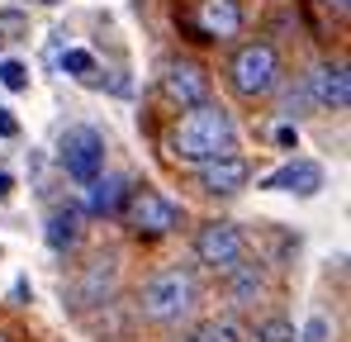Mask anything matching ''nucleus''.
<instances>
[{"mask_svg": "<svg viewBox=\"0 0 351 342\" xmlns=\"http://www.w3.org/2000/svg\"><path fill=\"white\" fill-rule=\"evenodd\" d=\"M237 152V124L233 114L214 100L195 105V110L180 114V124L171 128V157L180 167H204L214 157H228Z\"/></svg>", "mask_w": 351, "mask_h": 342, "instance_id": "f257e3e1", "label": "nucleus"}, {"mask_svg": "<svg viewBox=\"0 0 351 342\" xmlns=\"http://www.w3.org/2000/svg\"><path fill=\"white\" fill-rule=\"evenodd\" d=\"M199 304V281L185 266H162L138 285V314L147 323H180Z\"/></svg>", "mask_w": 351, "mask_h": 342, "instance_id": "f03ea898", "label": "nucleus"}, {"mask_svg": "<svg viewBox=\"0 0 351 342\" xmlns=\"http://www.w3.org/2000/svg\"><path fill=\"white\" fill-rule=\"evenodd\" d=\"M228 81H233L237 95H247V100H261V95H271L276 86H280V57L271 43H242L228 62Z\"/></svg>", "mask_w": 351, "mask_h": 342, "instance_id": "7ed1b4c3", "label": "nucleus"}, {"mask_svg": "<svg viewBox=\"0 0 351 342\" xmlns=\"http://www.w3.org/2000/svg\"><path fill=\"white\" fill-rule=\"evenodd\" d=\"M58 162L76 185H90L95 176H105V138L90 124H71L58 138Z\"/></svg>", "mask_w": 351, "mask_h": 342, "instance_id": "20e7f679", "label": "nucleus"}, {"mask_svg": "<svg viewBox=\"0 0 351 342\" xmlns=\"http://www.w3.org/2000/svg\"><path fill=\"white\" fill-rule=\"evenodd\" d=\"M195 257L209 271H233L237 262H247V238L228 219H209V224H199V233H195Z\"/></svg>", "mask_w": 351, "mask_h": 342, "instance_id": "39448f33", "label": "nucleus"}, {"mask_svg": "<svg viewBox=\"0 0 351 342\" xmlns=\"http://www.w3.org/2000/svg\"><path fill=\"white\" fill-rule=\"evenodd\" d=\"M123 219L138 233H171V228H180V205L167 200L162 190H133L123 205Z\"/></svg>", "mask_w": 351, "mask_h": 342, "instance_id": "423d86ee", "label": "nucleus"}, {"mask_svg": "<svg viewBox=\"0 0 351 342\" xmlns=\"http://www.w3.org/2000/svg\"><path fill=\"white\" fill-rule=\"evenodd\" d=\"M304 91H308L313 105H323V110H347V105H351L347 62H318V67L304 76Z\"/></svg>", "mask_w": 351, "mask_h": 342, "instance_id": "0eeeda50", "label": "nucleus"}, {"mask_svg": "<svg viewBox=\"0 0 351 342\" xmlns=\"http://www.w3.org/2000/svg\"><path fill=\"white\" fill-rule=\"evenodd\" d=\"M195 181H199V190L204 195H237L247 181H252V162L247 157H214V162H204V167H195Z\"/></svg>", "mask_w": 351, "mask_h": 342, "instance_id": "6e6552de", "label": "nucleus"}, {"mask_svg": "<svg viewBox=\"0 0 351 342\" xmlns=\"http://www.w3.org/2000/svg\"><path fill=\"white\" fill-rule=\"evenodd\" d=\"M261 190H276V195H318L323 190V167L308 162V157H290L285 167L261 176Z\"/></svg>", "mask_w": 351, "mask_h": 342, "instance_id": "1a4fd4ad", "label": "nucleus"}, {"mask_svg": "<svg viewBox=\"0 0 351 342\" xmlns=\"http://www.w3.org/2000/svg\"><path fill=\"white\" fill-rule=\"evenodd\" d=\"M162 86H167V95H171L180 110H195V105L209 100V76H204L195 62H167Z\"/></svg>", "mask_w": 351, "mask_h": 342, "instance_id": "9d476101", "label": "nucleus"}, {"mask_svg": "<svg viewBox=\"0 0 351 342\" xmlns=\"http://www.w3.org/2000/svg\"><path fill=\"white\" fill-rule=\"evenodd\" d=\"M195 24L209 38H233L237 29H242V10H237V0H204L199 14H195Z\"/></svg>", "mask_w": 351, "mask_h": 342, "instance_id": "9b49d317", "label": "nucleus"}, {"mask_svg": "<svg viewBox=\"0 0 351 342\" xmlns=\"http://www.w3.org/2000/svg\"><path fill=\"white\" fill-rule=\"evenodd\" d=\"M223 276H228V299L233 304H256L266 295V276H261L256 262H237L233 271H223Z\"/></svg>", "mask_w": 351, "mask_h": 342, "instance_id": "f8f14e48", "label": "nucleus"}, {"mask_svg": "<svg viewBox=\"0 0 351 342\" xmlns=\"http://www.w3.org/2000/svg\"><path fill=\"white\" fill-rule=\"evenodd\" d=\"M48 247L53 252H66V247H76V238H81V214L76 209H66V205H58L53 214H48Z\"/></svg>", "mask_w": 351, "mask_h": 342, "instance_id": "ddd939ff", "label": "nucleus"}, {"mask_svg": "<svg viewBox=\"0 0 351 342\" xmlns=\"http://www.w3.org/2000/svg\"><path fill=\"white\" fill-rule=\"evenodd\" d=\"M180 342H247V328L237 323L233 314H223V319H204L199 328H190Z\"/></svg>", "mask_w": 351, "mask_h": 342, "instance_id": "4468645a", "label": "nucleus"}, {"mask_svg": "<svg viewBox=\"0 0 351 342\" xmlns=\"http://www.w3.org/2000/svg\"><path fill=\"white\" fill-rule=\"evenodd\" d=\"M119 195H123V176H95V181L86 185V205H90L95 214L119 209Z\"/></svg>", "mask_w": 351, "mask_h": 342, "instance_id": "2eb2a0df", "label": "nucleus"}, {"mask_svg": "<svg viewBox=\"0 0 351 342\" xmlns=\"http://www.w3.org/2000/svg\"><path fill=\"white\" fill-rule=\"evenodd\" d=\"M110 285H114V257L105 262H90V276H86V304H105V295H110Z\"/></svg>", "mask_w": 351, "mask_h": 342, "instance_id": "dca6fc26", "label": "nucleus"}, {"mask_svg": "<svg viewBox=\"0 0 351 342\" xmlns=\"http://www.w3.org/2000/svg\"><path fill=\"white\" fill-rule=\"evenodd\" d=\"M247 342H299V328H294L290 319H261L252 333H247Z\"/></svg>", "mask_w": 351, "mask_h": 342, "instance_id": "f3484780", "label": "nucleus"}, {"mask_svg": "<svg viewBox=\"0 0 351 342\" xmlns=\"http://www.w3.org/2000/svg\"><path fill=\"white\" fill-rule=\"evenodd\" d=\"M58 62H62V71H66V76H81V81H95V57L86 53V48H66V53H62Z\"/></svg>", "mask_w": 351, "mask_h": 342, "instance_id": "a211bd4d", "label": "nucleus"}, {"mask_svg": "<svg viewBox=\"0 0 351 342\" xmlns=\"http://www.w3.org/2000/svg\"><path fill=\"white\" fill-rule=\"evenodd\" d=\"M0 86H5V91H29V67H24L19 57H5V62H0Z\"/></svg>", "mask_w": 351, "mask_h": 342, "instance_id": "6ab92c4d", "label": "nucleus"}, {"mask_svg": "<svg viewBox=\"0 0 351 342\" xmlns=\"http://www.w3.org/2000/svg\"><path fill=\"white\" fill-rule=\"evenodd\" d=\"M332 338V323H328V314H308V323L299 328V342H328Z\"/></svg>", "mask_w": 351, "mask_h": 342, "instance_id": "aec40b11", "label": "nucleus"}, {"mask_svg": "<svg viewBox=\"0 0 351 342\" xmlns=\"http://www.w3.org/2000/svg\"><path fill=\"white\" fill-rule=\"evenodd\" d=\"M0 138H19V119H14V110H5V105H0Z\"/></svg>", "mask_w": 351, "mask_h": 342, "instance_id": "412c9836", "label": "nucleus"}, {"mask_svg": "<svg viewBox=\"0 0 351 342\" xmlns=\"http://www.w3.org/2000/svg\"><path fill=\"white\" fill-rule=\"evenodd\" d=\"M276 148H299V128L294 124H280L276 128Z\"/></svg>", "mask_w": 351, "mask_h": 342, "instance_id": "4be33fe9", "label": "nucleus"}, {"mask_svg": "<svg viewBox=\"0 0 351 342\" xmlns=\"http://www.w3.org/2000/svg\"><path fill=\"white\" fill-rule=\"evenodd\" d=\"M328 5H332L337 14H347V5H351V0H328Z\"/></svg>", "mask_w": 351, "mask_h": 342, "instance_id": "5701e85b", "label": "nucleus"}, {"mask_svg": "<svg viewBox=\"0 0 351 342\" xmlns=\"http://www.w3.org/2000/svg\"><path fill=\"white\" fill-rule=\"evenodd\" d=\"M43 5H58V0H43Z\"/></svg>", "mask_w": 351, "mask_h": 342, "instance_id": "b1692460", "label": "nucleus"}, {"mask_svg": "<svg viewBox=\"0 0 351 342\" xmlns=\"http://www.w3.org/2000/svg\"><path fill=\"white\" fill-rule=\"evenodd\" d=\"M0 48H5V34H0Z\"/></svg>", "mask_w": 351, "mask_h": 342, "instance_id": "393cba45", "label": "nucleus"}, {"mask_svg": "<svg viewBox=\"0 0 351 342\" xmlns=\"http://www.w3.org/2000/svg\"><path fill=\"white\" fill-rule=\"evenodd\" d=\"M0 342H5V333H0Z\"/></svg>", "mask_w": 351, "mask_h": 342, "instance_id": "a878e982", "label": "nucleus"}]
</instances>
